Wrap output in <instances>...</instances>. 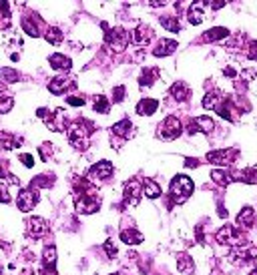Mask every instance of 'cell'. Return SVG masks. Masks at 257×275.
Masks as SVG:
<instances>
[{
  "instance_id": "9",
  "label": "cell",
  "mask_w": 257,
  "mask_h": 275,
  "mask_svg": "<svg viewBox=\"0 0 257 275\" xmlns=\"http://www.w3.org/2000/svg\"><path fill=\"white\" fill-rule=\"evenodd\" d=\"M26 229H28V235L32 239H40L48 231V225H46L44 219H40V217H30L28 221H26Z\"/></svg>"
},
{
  "instance_id": "18",
  "label": "cell",
  "mask_w": 257,
  "mask_h": 275,
  "mask_svg": "<svg viewBox=\"0 0 257 275\" xmlns=\"http://www.w3.org/2000/svg\"><path fill=\"white\" fill-rule=\"evenodd\" d=\"M50 67L57 71H71L73 61L69 57H65V54H53V57H50Z\"/></svg>"
},
{
  "instance_id": "3",
  "label": "cell",
  "mask_w": 257,
  "mask_h": 275,
  "mask_svg": "<svg viewBox=\"0 0 257 275\" xmlns=\"http://www.w3.org/2000/svg\"><path fill=\"white\" fill-rule=\"evenodd\" d=\"M237 155L239 153L235 149H219V151L207 153V161L213 163V165H225V167H229L231 163H235Z\"/></svg>"
},
{
  "instance_id": "15",
  "label": "cell",
  "mask_w": 257,
  "mask_h": 275,
  "mask_svg": "<svg viewBox=\"0 0 257 275\" xmlns=\"http://www.w3.org/2000/svg\"><path fill=\"white\" fill-rule=\"evenodd\" d=\"M235 255H231L237 263H247V261H251V259H255L257 257V247H253V245H249V247H243V249H235L233 251Z\"/></svg>"
},
{
  "instance_id": "36",
  "label": "cell",
  "mask_w": 257,
  "mask_h": 275,
  "mask_svg": "<svg viewBox=\"0 0 257 275\" xmlns=\"http://www.w3.org/2000/svg\"><path fill=\"white\" fill-rule=\"evenodd\" d=\"M113 92H115L113 94V102H121L125 98V87H117Z\"/></svg>"
},
{
  "instance_id": "13",
  "label": "cell",
  "mask_w": 257,
  "mask_h": 275,
  "mask_svg": "<svg viewBox=\"0 0 257 275\" xmlns=\"http://www.w3.org/2000/svg\"><path fill=\"white\" fill-rule=\"evenodd\" d=\"M217 241H219V243L239 245L243 239H241V235H237V233L233 231V227H231V225H225L223 229H219V233H217Z\"/></svg>"
},
{
  "instance_id": "23",
  "label": "cell",
  "mask_w": 257,
  "mask_h": 275,
  "mask_svg": "<svg viewBox=\"0 0 257 275\" xmlns=\"http://www.w3.org/2000/svg\"><path fill=\"white\" fill-rule=\"evenodd\" d=\"M22 141L20 139H16L14 135H8V133H0V147L2 149H14V147H18Z\"/></svg>"
},
{
  "instance_id": "10",
  "label": "cell",
  "mask_w": 257,
  "mask_h": 275,
  "mask_svg": "<svg viewBox=\"0 0 257 275\" xmlns=\"http://www.w3.org/2000/svg\"><path fill=\"white\" fill-rule=\"evenodd\" d=\"M141 193H143V183H141V181L133 179V181H129V183L125 185V197H127V201H129L131 205H139Z\"/></svg>"
},
{
  "instance_id": "40",
  "label": "cell",
  "mask_w": 257,
  "mask_h": 275,
  "mask_svg": "<svg viewBox=\"0 0 257 275\" xmlns=\"http://www.w3.org/2000/svg\"><path fill=\"white\" fill-rule=\"evenodd\" d=\"M2 91H4V85H2V83H0V92H2Z\"/></svg>"
},
{
  "instance_id": "19",
  "label": "cell",
  "mask_w": 257,
  "mask_h": 275,
  "mask_svg": "<svg viewBox=\"0 0 257 275\" xmlns=\"http://www.w3.org/2000/svg\"><path fill=\"white\" fill-rule=\"evenodd\" d=\"M143 233H139L137 229H125L121 231V241L127 243V245H137V243H143Z\"/></svg>"
},
{
  "instance_id": "22",
  "label": "cell",
  "mask_w": 257,
  "mask_h": 275,
  "mask_svg": "<svg viewBox=\"0 0 257 275\" xmlns=\"http://www.w3.org/2000/svg\"><path fill=\"white\" fill-rule=\"evenodd\" d=\"M171 94H173L177 100H187L189 94H191V91H189V87H187L185 83H175V85L171 87Z\"/></svg>"
},
{
  "instance_id": "28",
  "label": "cell",
  "mask_w": 257,
  "mask_h": 275,
  "mask_svg": "<svg viewBox=\"0 0 257 275\" xmlns=\"http://www.w3.org/2000/svg\"><path fill=\"white\" fill-rule=\"evenodd\" d=\"M203 10L199 8V4H195V6H191V10H189V22L191 24H201L203 22Z\"/></svg>"
},
{
  "instance_id": "37",
  "label": "cell",
  "mask_w": 257,
  "mask_h": 275,
  "mask_svg": "<svg viewBox=\"0 0 257 275\" xmlns=\"http://www.w3.org/2000/svg\"><path fill=\"white\" fill-rule=\"evenodd\" d=\"M20 163L24 165V167H28V169L34 167V159H32L30 155H20Z\"/></svg>"
},
{
  "instance_id": "21",
  "label": "cell",
  "mask_w": 257,
  "mask_h": 275,
  "mask_svg": "<svg viewBox=\"0 0 257 275\" xmlns=\"http://www.w3.org/2000/svg\"><path fill=\"white\" fill-rule=\"evenodd\" d=\"M42 267L48 269H57V249L55 247H46L42 253Z\"/></svg>"
},
{
  "instance_id": "42",
  "label": "cell",
  "mask_w": 257,
  "mask_h": 275,
  "mask_svg": "<svg viewBox=\"0 0 257 275\" xmlns=\"http://www.w3.org/2000/svg\"><path fill=\"white\" fill-rule=\"evenodd\" d=\"M111 275H119V273H111Z\"/></svg>"
},
{
  "instance_id": "24",
  "label": "cell",
  "mask_w": 257,
  "mask_h": 275,
  "mask_svg": "<svg viewBox=\"0 0 257 275\" xmlns=\"http://www.w3.org/2000/svg\"><path fill=\"white\" fill-rule=\"evenodd\" d=\"M44 38H46L48 44H61V42H63V32H61V28L50 26V28H46V32H44Z\"/></svg>"
},
{
  "instance_id": "25",
  "label": "cell",
  "mask_w": 257,
  "mask_h": 275,
  "mask_svg": "<svg viewBox=\"0 0 257 275\" xmlns=\"http://www.w3.org/2000/svg\"><path fill=\"white\" fill-rule=\"evenodd\" d=\"M131 127H133V123H131L129 119H127V121H121V123H117V125L113 127V135H117V137H129Z\"/></svg>"
},
{
  "instance_id": "38",
  "label": "cell",
  "mask_w": 257,
  "mask_h": 275,
  "mask_svg": "<svg viewBox=\"0 0 257 275\" xmlns=\"http://www.w3.org/2000/svg\"><path fill=\"white\" fill-rule=\"evenodd\" d=\"M67 102H69L71 106H83V104H85V98H83V96H69Z\"/></svg>"
},
{
  "instance_id": "16",
  "label": "cell",
  "mask_w": 257,
  "mask_h": 275,
  "mask_svg": "<svg viewBox=\"0 0 257 275\" xmlns=\"http://www.w3.org/2000/svg\"><path fill=\"white\" fill-rule=\"evenodd\" d=\"M175 50H177V42H175V40L165 38V40H161V42H159V46H155L153 54H155V57H169V54H173Z\"/></svg>"
},
{
  "instance_id": "7",
  "label": "cell",
  "mask_w": 257,
  "mask_h": 275,
  "mask_svg": "<svg viewBox=\"0 0 257 275\" xmlns=\"http://www.w3.org/2000/svg\"><path fill=\"white\" fill-rule=\"evenodd\" d=\"M38 203V193L34 191V189H22L20 193H18V199H16V205H18V209L20 211H30L34 205Z\"/></svg>"
},
{
  "instance_id": "8",
  "label": "cell",
  "mask_w": 257,
  "mask_h": 275,
  "mask_svg": "<svg viewBox=\"0 0 257 275\" xmlns=\"http://www.w3.org/2000/svg\"><path fill=\"white\" fill-rule=\"evenodd\" d=\"M215 129V123H213V119H209V117H197V119H193L191 121V125H189V135H195V133H211Z\"/></svg>"
},
{
  "instance_id": "5",
  "label": "cell",
  "mask_w": 257,
  "mask_h": 275,
  "mask_svg": "<svg viewBox=\"0 0 257 275\" xmlns=\"http://www.w3.org/2000/svg\"><path fill=\"white\" fill-rule=\"evenodd\" d=\"M22 28H24L26 34L36 38V36H40L42 28H44V22H42V18L36 12H28V14L22 16Z\"/></svg>"
},
{
  "instance_id": "2",
  "label": "cell",
  "mask_w": 257,
  "mask_h": 275,
  "mask_svg": "<svg viewBox=\"0 0 257 275\" xmlns=\"http://www.w3.org/2000/svg\"><path fill=\"white\" fill-rule=\"evenodd\" d=\"M193 193V181L187 177V175H177L173 181H171V197H173V203L181 205L185 203Z\"/></svg>"
},
{
  "instance_id": "32",
  "label": "cell",
  "mask_w": 257,
  "mask_h": 275,
  "mask_svg": "<svg viewBox=\"0 0 257 275\" xmlns=\"http://www.w3.org/2000/svg\"><path fill=\"white\" fill-rule=\"evenodd\" d=\"M161 24H163L167 30H171V32H177V30H179V20H177L175 16H165V18H161Z\"/></svg>"
},
{
  "instance_id": "31",
  "label": "cell",
  "mask_w": 257,
  "mask_h": 275,
  "mask_svg": "<svg viewBox=\"0 0 257 275\" xmlns=\"http://www.w3.org/2000/svg\"><path fill=\"white\" fill-rule=\"evenodd\" d=\"M157 73H159L157 69H149V71H143V77L139 79V81H141V85H145V87L153 85V81H155V79H157V77H155Z\"/></svg>"
},
{
  "instance_id": "33",
  "label": "cell",
  "mask_w": 257,
  "mask_h": 275,
  "mask_svg": "<svg viewBox=\"0 0 257 275\" xmlns=\"http://www.w3.org/2000/svg\"><path fill=\"white\" fill-rule=\"evenodd\" d=\"M177 265H179V269H181L183 273H191V271H193V261L189 259V255H181L179 261H177Z\"/></svg>"
},
{
  "instance_id": "27",
  "label": "cell",
  "mask_w": 257,
  "mask_h": 275,
  "mask_svg": "<svg viewBox=\"0 0 257 275\" xmlns=\"http://www.w3.org/2000/svg\"><path fill=\"white\" fill-rule=\"evenodd\" d=\"M94 111H96V113H102V115L109 113V100L102 96V94L94 96Z\"/></svg>"
},
{
  "instance_id": "29",
  "label": "cell",
  "mask_w": 257,
  "mask_h": 275,
  "mask_svg": "<svg viewBox=\"0 0 257 275\" xmlns=\"http://www.w3.org/2000/svg\"><path fill=\"white\" fill-rule=\"evenodd\" d=\"M0 79L6 81V83H16L20 79V75L16 71H12V69H0Z\"/></svg>"
},
{
  "instance_id": "6",
  "label": "cell",
  "mask_w": 257,
  "mask_h": 275,
  "mask_svg": "<svg viewBox=\"0 0 257 275\" xmlns=\"http://www.w3.org/2000/svg\"><path fill=\"white\" fill-rule=\"evenodd\" d=\"M181 135V123L177 117H167L161 125V137L165 141H175Z\"/></svg>"
},
{
  "instance_id": "30",
  "label": "cell",
  "mask_w": 257,
  "mask_h": 275,
  "mask_svg": "<svg viewBox=\"0 0 257 275\" xmlns=\"http://www.w3.org/2000/svg\"><path fill=\"white\" fill-rule=\"evenodd\" d=\"M12 104H14L12 96H8V94H0V115L8 113L10 108H12Z\"/></svg>"
},
{
  "instance_id": "17",
  "label": "cell",
  "mask_w": 257,
  "mask_h": 275,
  "mask_svg": "<svg viewBox=\"0 0 257 275\" xmlns=\"http://www.w3.org/2000/svg\"><path fill=\"white\" fill-rule=\"evenodd\" d=\"M157 106H159V100H155V98H145V100H141L139 104H137V115H153L157 111Z\"/></svg>"
},
{
  "instance_id": "20",
  "label": "cell",
  "mask_w": 257,
  "mask_h": 275,
  "mask_svg": "<svg viewBox=\"0 0 257 275\" xmlns=\"http://www.w3.org/2000/svg\"><path fill=\"white\" fill-rule=\"evenodd\" d=\"M143 193L149 199H157V197H161V187L155 181H153V179H145L143 181Z\"/></svg>"
},
{
  "instance_id": "34",
  "label": "cell",
  "mask_w": 257,
  "mask_h": 275,
  "mask_svg": "<svg viewBox=\"0 0 257 275\" xmlns=\"http://www.w3.org/2000/svg\"><path fill=\"white\" fill-rule=\"evenodd\" d=\"M105 251H107V255H109V257H117V253H119V251H117V245L113 243V239H109V241L105 243Z\"/></svg>"
},
{
  "instance_id": "26",
  "label": "cell",
  "mask_w": 257,
  "mask_h": 275,
  "mask_svg": "<svg viewBox=\"0 0 257 275\" xmlns=\"http://www.w3.org/2000/svg\"><path fill=\"white\" fill-rule=\"evenodd\" d=\"M227 34H229L227 28H213V30H209V32H205V40L215 42V40H219V38H225Z\"/></svg>"
},
{
  "instance_id": "11",
  "label": "cell",
  "mask_w": 257,
  "mask_h": 275,
  "mask_svg": "<svg viewBox=\"0 0 257 275\" xmlns=\"http://www.w3.org/2000/svg\"><path fill=\"white\" fill-rule=\"evenodd\" d=\"M113 163H109V161H98L94 167L90 169V177H94V179H109L111 175H113Z\"/></svg>"
},
{
  "instance_id": "41",
  "label": "cell",
  "mask_w": 257,
  "mask_h": 275,
  "mask_svg": "<svg viewBox=\"0 0 257 275\" xmlns=\"http://www.w3.org/2000/svg\"><path fill=\"white\" fill-rule=\"evenodd\" d=\"M249 275H257V269H253V271H251V273H249Z\"/></svg>"
},
{
  "instance_id": "4",
  "label": "cell",
  "mask_w": 257,
  "mask_h": 275,
  "mask_svg": "<svg viewBox=\"0 0 257 275\" xmlns=\"http://www.w3.org/2000/svg\"><path fill=\"white\" fill-rule=\"evenodd\" d=\"M129 38H131V34H129L125 28H113V30L107 28V42H109L115 50H119V52L127 48Z\"/></svg>"
},
{
  "instance_id": "39",
  "label": "cell",
  "mask_w": 257,
  "mask_h": 275,
  "mask_svg": "<svg viewBox=\"0 0 257 275\" xmlns=\"http://www.w3.org/2000/svg\"><path fill=\"white\" fill-rule=\"evenodd\" d=\"M249 54H251V59H257V42L251 44V52Z\"/></svg>"
},
{
  "instance_id": "14",
  "label": "cell",
  "mask_w": 257,
  "mask_h": 275,
  "mask_svg": "<svg viewBox=\"0 0 257 275\" xmlns=\"http://www.w3.org/2000/svg\"><path fill=\"white\" fill-rule=\"evenodd\" d=\"M253 221H255V211H253V207H243L239 211V215H237V225L243 227V229H249L253 225Z\"/></svg>"
},
{
  "instance_id": "35",
  "label": "cell",
  "mask_w": 257,
  "mask_h": 275,
  "mask_svg": "<svg viewBox=\"0 0 257 275\" xmlns=\"http://www.w3.org/2000/svg\"><path fill=\"white\" fill-rule=\"evenodd\" d=\"M0 203H10V191L4 185H0Z\"/></svg>"
},
{
  "instance_id": "1",
  "label": "cell",
  "mask_w": 257,
  "mask_h": 275,
  "mask_svg": "<svg viewBox=\"0 0 257 275\" xmlns=\"http://www.w3.org/2000/svg\"><path fill=\"white\" fill-rule=\"evenodd\" d=\"M92 131H94L92 123H86V121H79V123L71 125V129H69V141H71V145L75 149L85 151L88 147V137H90Z\"/></svg>"
},
{
  "instance_id": "12",
  "label": "cell",
  "mask_w": 257,
  "mask_h": 275,
  "mask_svg": "<svg viewBox=\"0 0 257 275\" xmlns=\"http://www.w3.org/2000/svg\"><path fill=\"white\" fill-rule=\"evenodd\" d=\"M71 87H75V83H73V79H69V77H57V79H53L48 83V91L53 92V94H63V92H67Z\"/></svg>"
}]
</instances>
